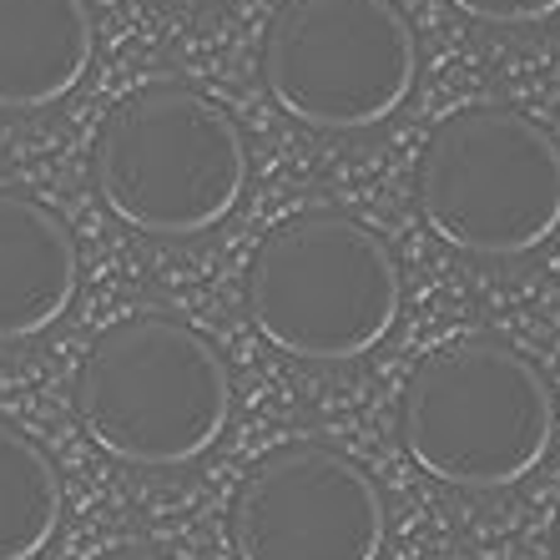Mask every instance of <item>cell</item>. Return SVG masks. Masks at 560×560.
<instances>
[{
  "instance_id": "11",
  "label": "cell",
  "mask_w": 560,
  "mask_h": 560,
  "mask_svg": "<svg viewBox=\"0 0 560 560\" xmlns=\"http://www.w3.org/2000/svg\"><path fill=\"white\" fill-rule=\"evenodd\" d=\"M450 5L485 26H535L560 11V0H450Z\"/></svg>"
},
{
  "instance_id": "12",
  "label": "cell",
  "mask_w": 560,
  "mask_h": 560,
  "mask_svg": "<svg viewBox=\"0 0 560 560\" xmlns=\"http://www.w3.org/2000/svg\"><path fill=\"white\" fill-rule=\"evenodd\" d=\"M102 560H172V556H162V550H147V546H131V550H112V556H102Z\"/></svg>"
},
{
  "instance_id": "7",
  "label": "cell",
  "mask_w": 560,
  "mask_h": 560,
  "mask_svg": "<svg viewBox=\"0 0 560 560\" xmlns=\"http://www.w3.org/2000/svg\"><path fill=\"white\" fill-rule=\"evenodd\" d=\"M237 560H378L389 515L374 475L328 444H283L237 485Z\"/></svg>"
},
{
  "instance_id": "1",
  "label": "cell",
  "mask_w": 560,
  "mask_h": 560,
  "mask_svg": "<svg viewBox=\"0 0 560 560\" xmlns=\"http://www.w3.org/2000/svg\"><path fill=\"white\" fill-rule=\"evenodd\" d=\"M399 440L434 480L505 490L550 455L556 394L521 349L469 334L419 359L399 394Z\"/></svg>"
},
{
  "instance_id": "8",
  "label": "cell",
  "mask_w": 560,
  "mask_h": 560,
  "mask_svg": "<svg viewBox=\"0 0 560 560\" xmlns=\"http://www.w3.org/2000/svg\"><path fill=\"white\" fill-rule=\"evenodd\" d=\"M77 237L46 202L0 187V343L36 339L71 308Z\"/></svg>"
},
{
  "instance_id": "9",
  "label": "cell",
  "mask_w": 560,
  "mask_h": 560,
  "mask_svg": "<svg viewBox=\"0 0 560 560\" xmlns=\"http://www.w3.org/2000/svg\"><path fill=\"white\" fill-rule=\"evenodd\" d=\"M96 51L86 0H0V112H40L81 86Z\"/></svg>"
},
{
  "instance_id": "6",
  "label": "cell",
  "mask_w": 560,
  "mask_h": 560,
  "mask_svg": "<svg viewBox=\"0 0 560 560\" xmlns=\"http://www.w3.org/2000/svg\"><path fill=\"white\" fill-rule=\"evenodd\" d=\"M415 26L394 0H283L262 36V86L313 131H364L409 102Z\"/></svg>"
},
{
  "instance_id": "3",
  "label": "cell",
  "mask_w": 560,
  "mask_h": 560,
  "mask_svg": "<svg viewBox=\"0 0 560 560\" xmlns=\"http://www.w3.org/2000/svg\"><path fill=\"white\" fill-rule=\"evenodd\" d=\"M399 262L349 212L313 208L268 228L248 268V313L273 349L308 364L359 359L399 318Z\"/></svg>"
},
{
  "instance_id": "13",
  "label": "cell",
  "mask_w": 560,
  "mask_h": 560,
  "mask_svg": "<svg viewBox=\"0 0 560 560\" xmlns=\"http://www.w3.org/2000/svg\"><path fill=\"white\" fill-rule=\"evenodd\" d=\"M550 556L560 560V515H556V535H550Z\"/></svg>"
},
{
  "instance_id": "14",
  "label": "cell",
  "mask_w": 560,
  "mask_h": 560,
  "mask_svg": "<svg viewBox=\"0 0 560 560\" xmlns=\"http://www.w3.org/2000/svg\"><path fill=\"white\" fill-rule=\"evenodd\" d=\"M167 5H212V0H167Z\"/></svg>"
},
{
  "instance_id": "5",
  "label": "cell",
  "mask_w": 560,
  "mask_h": 560,
  "mask_svg": "<svg viewBox=\"0 0 560 560\" xmlns=\"http://www.w3.org/2000/svg\"><path fill=\"white\" fill-rule=\"evenodd\" d=\"M419 212L469 258H521L560 228V142L525 112L465 106L424 147Z\"/></svg>"
},
{
  "instance_id": "10",
  "label": "cell",
  "mask_w": 560,
  "mask_h": 560,
  "mask_svg": "<svg viewBox=\"0 0 560 560\" xmlns=\"http://www.w3.org/2000/svg\"><path fill=\"white\" fill-rule=\"evenodd\" d=\"M61 525V475L36 440L0 419V560H36Z\"/></svg>"
},
{
  "instance_id": "4",
  "label": "cell",
  "mask_w": 560,
  "mask_h": 560,
  "mask_svg": "<svg viewBox=\"0 0 560 560\" xmlns=\"http://www.w3.org/2000/svg\"><path fill=\"white\" fill-rule=\"evenodd\" d=\"M96 192L147 237H197L243 202L248 142L212 96L147 86L106 117L96 137Z\"/></svg>"
},
{
  "instance_id": "2",
  "label": "cell",
  "mask_w": 560,
  "mask_h": 560,
  "mask_svg": "<svg viewBox=\"0 0 560 560\" xmlns=\"http://www.w3.org/2000/svg\"><path fill=\"white\" fill-rule=\"evenodd\" d=\"M77 415L121 465L177 469L228 430L233 378L197 328L167 313H131L81 359Z\"/></svg>"
}]
</instances>
